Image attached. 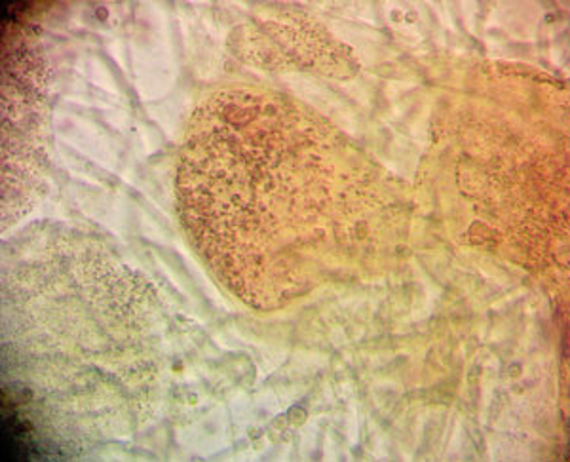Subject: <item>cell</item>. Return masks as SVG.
Returning <instances> with one entry per match:
<instances>
[{
    "instance_id": "cell-1",
    "label": "cell",
    "mask_w": 570,
    "mask_h": 462,
    "mask_svg": "<svg viewBox=\"0 0 570 462\" xmlns=\"http://www.w3.org/2000/svg\"><path fill=\"white\" fill-rule=\"evenodd\" d=\"M183 222L209 267L268 311L376 265L403 206L392 177L343 131L278 91H217L188 125Z\"/></svg>"
}]
</instances>
